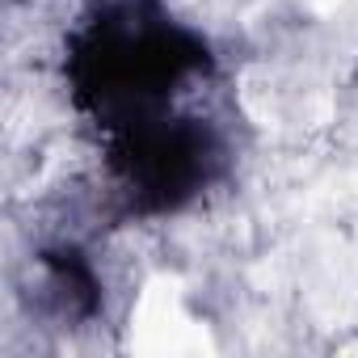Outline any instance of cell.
<instances>
[{"label":"cell","mask_w":358,"mask_h":358,"mask_svg":"<svg viewBox=\"0 0 358 358\" xmlns=\"http://www.w3.org/2000/svg\"><path fill=\"white\" fill-rule=\"evenodd\" d=\"M131 350L148 358H177V354H215L207 324H199L182 303V278L156 274L131 312Z\"/></svg>","instance_id":"1"},{"label":"cell","mask_w":358,"mask_h":358,"mask_svg":"<svg viewBox=\"0 0 358 358\" xmlns=\"http://www.w3.org/2000/svg\"><path fill=\"white\" fill-rule=\"evenodd\" d=\"M303 5H308V9H316V13H333L341 0H303Z\"/></svg>","instance_id":"2"},{"label":"cell","mask_w":358,"mask_h":358,"mask_svg":"<svg viewBox=\"0 0 358 358\" xmlns=\"http://www.w3.org/2000/svg\"><path fill=\"white\" fill-rule=\"evenodd\" d=\"M341 354H345V358H358V341H350V345H341Z\"/></svg>","instance_id":"3"}]
</instances>
